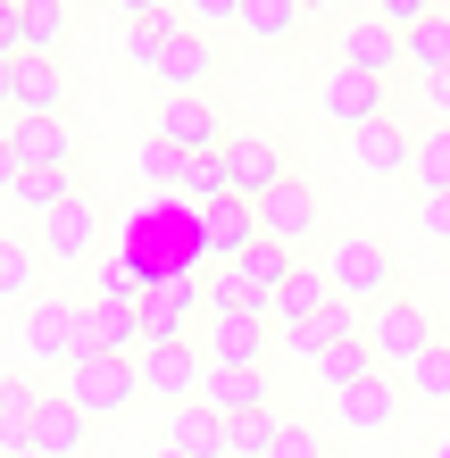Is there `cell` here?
Here are the masks:
<instances>
[{
	"label": "cell",
	"mask_w": 450,
	"mask_h": 458,
	"mask_svg": "<svg viewBox=\"0 0 450 458\" xmlns=\"http://www.w3.org/2000/svg\"><path fill=\"white\" fill-rule=\"evenodd\" d=\"M134 367H142V392L167 400V409H183V400L208 392V350H192V342H150Z\"/></svg>",
	"instance_id": "cell-4"
},
{
	"label": "cell",
	"mask_w": 450,
	"mask_h": 458,
	"mask_svg": "<svg viewBox=\"0 0 450 458\" xmlns=\"http://www.w3.org/2000/svg\"><path fill=\"white\" fill-rule=\"evenodd\" d=\"M326 284H334V301H351V309H376V301H392V250L376 233H342L334 250H326Z\"/></svg>",
	"instance_id": "cell-1"
},
{
	"label": "cell",
	"mask_w": 450,
	"mask_h": 458,
	"mask_svg": "<svg viewBox=\"0 0 450 458\" xmlns=\"http://www.w3.org/2000/svg\"><path fill=\"white\" fill-rule=\"evenodd\" d=\"M167 450H183V458H233V425L208 409V400H183V409H167Z\"/></svg>",
	"instance_id": "cell-17"
},
{
	"label": "cell",
	"mask_w": 450,
	"mask_h": 458,
	"mask_svg": "<svg viewBox=\"0 0 450 458\" xmlns=\"http://www.w3.org/2000/svg\"><path fill=\"white\" fill-rule=\"evenodd\" d=\"M158 276H142L134 259H109V276L92 284V301H125V309H142V292H150Z\"/></svg>",
	"instance_id": "cell-39"
},
{
	"label": "cell",
	"mask_w": 450,
	"mask_h": 458,
	"mask_svg": "<svg viewBox=\"0 0 450 458\" xmlns=\"http://www.w3.org/2000/svg\"><path fill=\"white\" fill-rule=\"evenodd\" d=\"M67 400H75L92 425H100V417H125V409L142 400V367H134V359H109V350H84V359L67 367Z\"/></svg>",
	"instance_id": "cell-2"
},
{
	"label": "cell",
	"mask_w": 450,
	"mask_h": 458,
	"mask_svg": "<svg viewBox=\"0 0 450 458\" xmlns=\"http://www.w3.org/2000/svg\"><path fill=\"white\" fill-rule=\"evenodd\" d=\"M401 400H409V384H392V375L376 367L367 384H351V392H342L334 409H342V425H351V434H384V425L401 417Z\"/></svg>",
	"instance_id": "cell-19"
},
{
	"label": "cell",
	"mask_w": 450,
	"mask_h": 458,
	"mask_svg": "<svg viewBox=\"0 0 450 458\" xmlns=\"http://www.w3.org/2000/svg\"><path fill=\"white\" fill-rule=\"evenodd\" d=\"M192 217H200V242H208V250H225V259H242L250 242H259V200H242V192L208 200V208H192Z\"/></svg>",
	"instance_id": "cell-20"
},
{
	"label": "cell",
	"mask_w": 450,
	"mask_h": 458,
	"mask_svg": "<svg viewBox=\"0 0 450 458\" xmlns=\"http://www.w3.org/2000/svg\"><path fill=\"white\" fill-rule=\"evenodd\" d=\"M25 350L50 359V367H75V359H84V309L59 301V292H42V301L25 309Z\"/></svg>",
	"instance_id": "cell-6"
},
{
	"label": "cell",
	"mask_w": 450,
	"mask_h": 458,
	"mask_svg": "<svg viewBox=\"0 0 450 458\" xmlns=\"http://www.w3.org/2000/svg\"><path fill=\"white\" fill-rule=\"evenodd\" d=\"M434 9H442V0H376V17H392L401 34H409V25H426Z\"/></svg>",
	"instance_id": "cell-44"
},
{
	"label": "cell",
	"mask_w": 450,
	"mask_h": 458,
	"mask_svg": "<svg viewBox=\"0 0 450 458\" xmlns=\"http://www.w3.org/2000/svg\"><path fill=\"white\" fill-rule=\"evenodd\" d=\"M200 292H208V317H225V309H267V292L242 276V259H225L217 276H200Z\"/></svg>",
	"instance_id": "cell-33"
},
{
	"label": "cell",
	"mask_w": 450,
	"mask_h": 458,
	"mask_svg": "<svg viewBox=\"0 0 450 458\" xmlns=\"http://www.w3.org/2000/svg\"><path fill=\"white\" fill-rule=\"evenodd\" d=\"M158 142H175V150H225L217 100H208V92H167V100H158Z\"/></svg>",
	"instance_id": "cell-11"
},
{
	"label": "cell",
	"mask_w": 450,
	"mask_h": 458,
	"mask_svg": "<svg viewBox=\"0 0 450 458\" xmlns=\"http://www.w3.org/2000/svg\"><path fill=\"white\" fill-rule=\"evenodd\" d=\"M34 417H42L34 392H25V384H0V450H25V442H34Z\"/></svg>",
	"instance_id": "cell-35"
},
{
	"label": "cell",
	"mask_w": 450,
	"mask_h": 458,
	"mask_svg": "<svg viewBox=\"0 0 450 458\" xmlns=\"http://www.w3.org/2000/svg\"><path fill=\"white\" fill-rule=\"evenodd\" d=\"M351 334H367V317L351 309V301H334V309H317V317H301V326H284V350H301V359L317 367L334 342H351Z\"/></svg>",
	"instance_id": "cell-22"
},
{
	"label": "cell",
	"mask_w": 450,
	"mask_h": 458,
	"mask_svg": "<svg viewBox=\"0 0 450 458\" xmlns=\"http://www.w3.org/2000/svg\"><path fill=\"white\" fill-rule=\"evenodd\" d=\"M0 301H9V309H34L42 301V267L25 259V242H0Z\"/></svg>",
	"instance_id": "cell-34"
},
{
	"label": "cell",
	"mask_w": 450,
	"mask_h": 458,
	"mask_svg": "<svg viewBox=\"0 0 450 458\" xmlns=\"http://www.w3.org/2000/svg\"><path fill=\"white\" fill-rule=\"evenodd\" d=\"M42 250H50V259H92V208L67 200L59 217H42Z\"/></svg>",
	"instance_id": "cell-31"
},
{
	"label": "cell",
	"mask_w": 450,
	"mask_h": 458,
	"mask_svg": "<svg viewBox=\"0 0 450 458\" xmlns=\"http://www.w3.org/2000/svg\"><path fill=\"white\" fill-rule=\"evenodd\" d=\"M67 34V0H0V59H25V50H59Z\"/></svg>",
	"instance_id": "cell-8"
},
{
	"label": "cell",
	"mask_w": 450,
	"mask_h": 458,
	"mask_svg": "<svg viewBox=\"0 0 450 458\" xmlns=\"http://www.w3.org/2000/svg\"><path fill=\"white\" fill-rule=\"evenodd\" d=\"M342 67L384 75V84H392V67H409V34H401L392 17H376V9H367V17H351V25H342Z\"/></svg>",
	"instance_id": "cell-9"
},
{
	"label": "cell",
	"mask_w": 450,
	"mask_h": 458,
	"mask_svg": "<svg viewBox=\"0 0 450 458\" xmlns=\"http://www.w3.org/2000/svg\"><path fill=\"white\" fill-rule=\"evenodd\" d=\"M142 183H150V192H183V150L150 133V150H142Z\"/></svg>",
	"instance_id": "cell-40"
},
{
	"label": "cell",
	"mask_w": 450,
	"mask_h": 458,
	"mask_svg": "<svg viewBox=\"0 0 450 458\" xmlns=\"http://www.w3.org/2000/svg\"><path fill=\"white\" fill-rule=\"evenodd\" d=\"M242 276H250V284H259V292H267V301H276V284L293 276V250H284V242H267V233H259L250 250H242Z\"/></svg>",
	"instance_id": "cell-38"
},
{
	"label": "cell",
	"mask_w": 450,
	"mask_h": 458,
	"mask_svg": "<svg viewBox=\"0 0 450 458\" xmlns=\"http://www.w3.org/2000/svg\"><path fill=\"white\" fill-rule=\"evenodd\" d=\"M109 9H117L125 25H142V17H167V9H158V0H109Z\"/></svg>",
	"instance_id": "cell-47"
},
{
	"label": "cell",
	"mask_w": 450,
	"mask_h": 458,
	"mask_svg": "<svg viewBox=\"0 0 450 458\" xmlns=\"http://www.w3.org/2000/svg\"><path fill=\"white\" fill-rule=\"evenodd\" d=\"M409 392H417V400H450V342H434L426 359L409 367Z\"/></svg>",
	"instance_id": "cell-41"
},
{
	"label": "cell",
	"mask_w": 450,
	"mask_h": 458,
	"mask_svg": "<svg viewBox=\"0 0 450 458\" xmlns=\"http://www.w3.org/2000/svg\"><path fill=\"white\" fill-rule=\"evenodd\" d=\"M67 200H75L67 167H25V175L9 183V217H59Z\"/></svg>",
	"instance_id": "cell-23"
},
{
	"label": "cell",
	"mask_w": 450,
	"mask_h": 458,
	"mask_svg": "<svg viewBox=\"0 0 450 458\" xmlns=\"http://www.w3.org/2000/svg\"><path fill=\"white\" fill-rule=\"evenodd\" d=\"M434 342H442V334L426 326V309H417L409 292H392V301H376V309H367V350H376L384 367H417Z\"/></svg>",
	"instance_id": "cell-3"
},
{
	"label": "cell",
	"mask_w": 450,
	"mask_h": 458,
	"mask_svg": "<svg viewBox=\"0 0 450 458\" xmlns=\"http://www.w3.org/2000/svg\"><path fill=\"white\" fill-rule=\"evenodd\" d=\"M158 458H183V450H158Z\"/></svg>",
	"instance_id": "cell-50"
},
{
	"label": "cell",
	"mask_w": 450,
	"mask_h": 458,
	"mask_svg": "<svg viewBox=\"0 0 450 458\" xmlns=\"http://www.w3.org/2000/svg\"><path fill=\"white\" fill-rule=\"evenodd\" d=\"M84 350H109V359H142V350H150L142 309H125V301H84Z\"/></svg>",
	"instance_id": "cell-15"
},
{
	"label": "cell",
	"mask_w": 450,
	"mask_h": 458,
	"mask_svg": "<svg viewBox=\"0 0 450 458\" xmlns=\"http://www.w3.org/2000/svg\"><path fill=\"white\" fill-rule=\"evenodd\" d=\"M301 9H309V0H250V9H242V34H250L259 50H276V42L301 34Z\"/></svg>",
	"instance_id": "cell-29"
},
{
	"label": "cell",
	"mask_w": 450,
	"mask_h": 458,
	"mask_svg": "<svg viewBox=\"0 0 450 458\" xmlns=\"http://www.w3.org/2000/svg\"><path fill=\"white\" fill-rule=\"evenodd\" d=\"M225 167H233V192H242V200H267L276 183H293L276 133H233V142H225Z\"/></svg>",
	"instance_id": "cell-13"
},
{
	"label": "cell",
	"mask_w": 450,
	"mask_h": 458,
	"mask_svg": "<svg viewBox=\"0 0 450 458\" xmlns=\"http://www.w3.org/2000/svg\"><path fill=\"white\" fill-rule=\"evenodd\" d=\"M242 9H250V0H175V17L200 25V34H208V25H242Z\"/></svg>",
	"instance_id": "cell-42"
},
{
	"label": "cell",
	"mask_w": 450,
	"mask_h": 458,
	"mask_svg": "<svg viewBox=\"0 0 450 458\" xmlns=\"http://www.w3.org/2000/svg\"><path fill=\"white\" fill-rule=\"evenodd\" d=\"M409 75H450V9L409 25Z\"/></svg>",
	"instance_id": "cell-32"
},
{
	"label": "cell",
	"mask_w": 450,
	"mask_h": 458,
	"mask_svg": "<svg viewBox=\"0 0 450 458\" xmlns=\"http://www.w3.org/2000/svg\"><path fill=\"white\" fill-rule=\"evenodd\" d=\"M426 84V109H434V125H450V75H417Z\"/></svg>",
	"instance_id": "cell-46"
},
{
	"label": "cell",
	"mask_w": 450,
	"mask_h": 458,
	"mask_svg": "<svg viewBox=\"0 0 450 458\" xmlns=\"http://www.w3.org/2000/svg\"><path fill=\"white\" fill-rule=\"evenodd\" d=\"M233 192V167H225V150H183V200L208 208V200H225Z\"/></svg>",
	"instance_id": "cell-30"
},
{
	"label": "cell",
	"mask_w": 450,
	"mask_h": 458,
	"mask_svg": "<svg viewBox=\"0 0 450 458\" xmlns=\"http://www.w3.org/2000/svg\"><path fill=\"white\" fill-rule=\"evenodd\" d=\"M0 458H50V450H34V442H25V450H0Z\"/></svg>",
	"instance_id": "cell-48"
},
{
	"label": "cell",
	"mask_w": 450,
	"mask_h": 458,
	"mask_svg": "<svg viewBox=\"0 0 450 458\" xmlns=\"http://www.w3.org/2000/svg\"><path fill=\"white\" fill-rule=\"evenodd\" d=\"M259 233L267 242H284V250H301V242L317 233V192L293 175V183H276L267 200H259Z\"/></svg>",
	"instance_id": "cell-16"
},
{
	"label": "cell",
	"mask_w": 450,
	"mask_h": 458,
	"mask_svg": "<svg viewBox=\"0 0 450 458\" xmlns=\"http://www.w3.org/2000/svg\"><path fill=\"white\" fill-rule=\"evenodd\" d=\"M317 109H326V125H342V133L384 125V109H392V84H384V75H359V67H334L326 84H317Z\"/></svg>",
	"instance_id": "cell-5"
},
{
	"label": "cell",
	"mask_w": 450,
	"mask_h": 458,
	"mask_svg": "<svg viewBox=\"0 0 450 458\" xmlns=\"http://www.w3.org/2000/svg\"><path fill=\"white\" fill-rule=\"evenodd\" d=\"M67 9H75V0H67Z\"/></svg>",
	"instance_id": "cell-51"
},
{
	"label": "cell",
	"mask_w": 450,
	"mask_h": 458,
	"mask_svg": "<svg viewBox=\"0 0 450 458\" xmlns=\"http://www.w3.org/2000/svg\"><path fill=\"white\" fill-rule=\"evenodd\" d=\"M225 425H233V458H267V450H276V434H284L276 400H267V409H242V417H225Z\"/></svg>",
	"instance_id": "cell-36"
},
{
	"label": "cell",
	"mask_w": 450,
	"mask_h": 458,
	"mask_svg": "<svg viewBox=\"0 0 450 458\" xmlns=\"http://www.w3.org/2000/svg\"><path fill=\"white\" fill-rule=\"evenodd\" d=\"M75 142L59 117H9V142H0V183H17L25 167H67Z\"/></svg>",
	"instance_id": "cell-7"
},
{
	"label": "cell",
	"mask_w": 450,
	"mask_h": 458,
	"mask_svg": "<svg viewBox=\"0 0 450 458\" xmlns=\"http://www.w3.org/2000/svg\"><path fill=\"white\" fill-rule=\"evenodd\" d=\"M409 183H417V200H434V192H450V125H426V133H417V158H409Z\"/></svg>",
	"instance_id": "cell-28"
},
{
	"label": "cell",
	"mask_w": 450,
	"mask_h": 458,
	"mask_svg": "<svg viewBox=\"0 0 450 458\" xmlns=\"http://www.w3.org/2000/svg\"><path fill=\"white\" fill-rule=\"evenodd\" d=\"M267 458H326V434H317V425H301V417H284V434H276Z\"/></svg>",
	"instance_id": "cell-43"
},
{
	"label": "cell",
	"mask_w": 450,
	"mask_h": 458,
	"mask_svg": "<svg viewBox=\"0 0 450 458\" xmlns=\"http://www.w3.org/2000/svg\"><path fill=\"white\" fill-rule=\"evenodd\" d=\"M208 409L217 417H242V409H267V375L259 367H208Z\"/></svg>",
	"instance_id": "cell-26"
},
{
	"label": "cell",
	"mask_w": 450,
	"mask_h": 458,
	"mask_svg": "<svg viewBox=\"0 0 450 458\" xmlns=\"http://www.w3.org/2000/svg\"><path fill=\"white\" fill-rule=\"evenodd\" d=\"M417 217H426V233H434V242H450V192H434V200H417Z\"/></svg>",
	"instance_id": "cell-45"
},
{
	"label": "cell",
	"mask_w": 450,
	"mask_h": 458,
	"mask_svg": "<svg viewBox=\"0 0 450 458\" xmlns=\"http://www.w3.org/2000/svg\"><path fill=\"white\" fill-rule=\"evenodd\" d=\"M317 309H334L326 267H293V276L276 284V301H267V317H276V326H301V317H317Z\"/></svg>",
	"instance_id": "cell-24"
},
{
	"label": "cell",
	"mask_w": 450,
	"mask_h": 458,
	"mask_svg": "<svg viewBox=\"0 0 450 458\" xmlns=\"http://www.w3.org/2000/svg\"><path fill=\"white\" fill-rule=\"evenodd\" d=\"M409 158H417V133H401L392 117L351 133V167H359V175H409Z\"/></svg>",
	"instance_id": "cell-21"
},
{
	"label": "cell",
	"mask_w": 450,
	"mask_h": 458,
	"mask_svg": "<svg viewBox=\"0 0 450 458\" xmlns=\"http://www.w3.org/2000/svg\"><path fill=\"white\" fill-rule=\"evenodd\" d=\"M158 84H167V92H208V84H217V50H208L200 25H175L167 59H158Z\"/></svg>",
	"instance_id": "cell-18"
},
{
	"label": "cell",
	"mask_w": 450,
	"mask_h": 458,
	"mask_svg": "<svg viewBox=\"0 0 450 458\" xmlns=\"http://www.w3.org/2000/svg\"><path fill=\"white\" fill-rule=\"evenodd\" d=\"M267 326H276L267 309H225V317H208V367H259V359H267Z\"/></svg>",
	"instance_id": "cell-14"
},
{
	"label": "cell",
	"mask_w": 450,
	"mask_h": 458,
	"mask_svg": "<svg viewBox=\"0 0 450 458\" xmlns=\"http://www.w3.org/2000/svg\"><path fill=\"white\" fill-rule=\"evenodd\" d=\"M376 367H384V359H376V350H367V334H351V342H334L326 359H317V384H326V392L342 400L351 384H367V375H376Z\"/></svg>",
	"instance_id": "cell-27"
},
{
	"label": "cell",
	"mask_w": 450,
	"mask_h": 458,
	"mask_svg": "<svg viewBox=\"0 0 450 458\" xmlns=\"http://www.w3.org/2000/svg\"><path fill=\"white\" fill-rule=\"evenodd\" d=\"M200 309H208L200 276H158V284L142 292V326H150V342H183Z\"/></svg>",
	"instance_id": "cell-12"
},
{
	"label": "cell",
	"mask_w": 450,
	"mask_h": 458,
	"mask_svg": "<svg viewBox=\"0 0 450 458\" xmlns=\"http://www.w3.org/2000/svg\"><path fill=\"white\" fill-rule=\"evenodd\" d=\"M426 458H450V434H442V442H434V450H426Z\"/></svg>",
	"instance_id": "cell-49"
},
{
	"label": "cell",
	"mask_w": 450,
	"mask_h": 458,
	"mask_svg": "<svg viewBox=\"0 0 450 458\" xmlns=\"http://www.w3.org/2000/svg\"><path fill=\"white\" fill-rule=\"evenodd\" d=\"M84 434H92V417L75 409L67 392H59V400H42V417H34V450H50V458H75V450H84Z\"/></svg>",
	"instance_id": "cell-25"
},
{
	"label": "cell",
	"mask_w": 450,
	"mask_h": 458,
	"mask_svg": "<svg viewBox=\"0 0 450 458\" xmlns=\"http://www.w3.org/2000/svg\"><path fill=\"white\" fill-rule=\"evenodd\" d=\"M175 25H183V17H142V25H125V59L158 75V59H167V42H175Z\"/></svg>",
	"instance_id": "cell-37"
},
{
	"label": "cell",
	"mask_w": 450,
	"mask_h": 458,
	"mask_svg": "<svg viewBox=\"0 0 450 458\" xmlns=\"http://www.w3.org/2000/svg\"><path fill=\"white\" fill-rule=\"evenodd\" d=\"M59 59H42V50H25V59L0 67V100H9V117H59Z\"/></svg>",
	"instance_id": "cell-10"
}]
</instances>
